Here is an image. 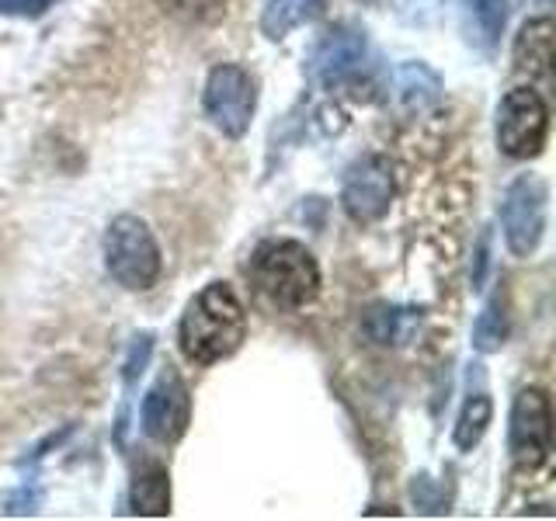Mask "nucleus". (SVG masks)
I'll use <instances>...</instances> for the list:
<instances>
[{"instance_id": "nucleus-1", "label": "nucleus", "mask_w": 556, "mask_h": 521, "mask_svg": "<svg viewBox=\"0 0 556 521\" xmlns=\"http://www.w3.org/2000/svg\"><path fill=\"white\" fill-rule=\"evenodd\" d=\"M248 338V313L237 292L226 282H208L181 317V352L199 365H213L230 358Z\"/></svg>"}, {"instance_id": "nucleus-2", "label": "nucleus", "mask_w": 556, "mask_h": 521, "mask_svg": "<svg viewBox=\"0 0 556 521\" xmlns=\"http://www.w3.org/2000/svg\"><path fill=\"white\" fill-rule=\"evenodd\" d=\"M251 278L257 292L282 309H300L320 292V265L300 240L261 243L251 257Z\"/></svg>"}, {"instance_id": "nucleus-3", "label": "nucleus", "mask_w": 556, "mask_h": 521, "mask_svg": "<svg viewBox=\"0 0 556 521\" xmlns=\"http://www.w3.org/2000/svg\"><path fill=\"white\" fill-rule=\"evenodd\" d=\"M104 265L129 292H147L161 278V247L139 216H115L104 230Z\"/></svg>"}, {"instance_id": "nucleus-4", "label": "nucleus", "mask_w": 556, "mask_h": 521, "mask_svg": "<svg viewBox=\"0 0 556 521\" xmlns=\"http://www.w3.org/2000/svg\"><path fill=\"white\" fill-rule=\"evenodd\" d=\"M549 136V109L532 87H515L497 104V147L504 156L529 161L539 156Z\"/></svg>"}, {"instance_id": "nucleus-5", "label": "nucleus", "mask_w": 556, "mask_h": 521, "mask_svg": "<svg viewBox=\"0 0 556 521\" xmlns=\"http://www.w3.org/2000/svg\"><path fill=\"white\" fill-rule=\"evenodd\" d=\"M546 202L549 188L539 174H518L501 199V230L515 257L535 254L539 240L546 233Z\"/></svg>"}, {"instance_id": "nucleus-6", "label": "nucleus", "mask_w": 556, "mask_h": 521, "mask_svg": "<svg viewBox=\"0 0 556 521\" xmlns=\"http://www.w3.org/2000/svg\"><path fill=\"white\" fill-rule=\"evenodd\" d=\"M205 115L208 122L230 139L248 136L251 118H254V104H257V87L254 77L237 63H219L208 69L205 80Z\"/></svg>"}, {"instance_id": "nucleus-7", "label": "nucleus", "mask_w": 556, "mask_h": 521, "mask_svg": "<svg viewBox=\"0 0 556 521\" xmlns=\"http://www.w3.org/2000/svg\"><path fill=\"white\" fill-rule=\"evenodd\" d=\"M508 448L521 473H535L553 452V407L546 390H521L511 404Z\"/></svg>"}, {"instance_id": "nucleus-8", "label": "nucleus", "mask_w": 556, "mask_h": 521, "mask_svg": "<svg viewBox=\"0 0 556 521\" xmlns=\"http://www.w3.org/2000/svg\"><path fill=\"white\" fill-rule=\"evenodd\" d=\"M396 195V178L390 156L365 153L344 170L341 185V208L352 223H376L390 213V202Z\"/></svg>"}, {"instance_id": "nucleus-9", "label": "nucleus", "mask_w": 556, "mask_h": 521, "mask_svg": "<svg viewBox=\"0 0 556 521\" xmlns=\"http://www.w3.org/2000/svg\"><path fill=\"white\" fill-rule=\"evenodd\" d=\"M139 421H143V434L161 445H174L188 431L191 424V393L185 386V379L167 365V369L156 376V382L143 396V410H139Z\"/></svg>"}, {"instance_id": "nucleus-10", "label": "nucleus", "mask_w": 556, "mask_h": 521, "mask_svg": "<svg viewBox=\"0 0 556 521\" xmlns=\"http://www.w3.org/2000/svg\"><path fill=\"white\" fill-rule=\"evenodd\" d=\"M362 60H365V35L355 28H334V31H327V39L313 52L309 77L334 87L352 74H358Z\"/></svg>"}, {"instance_id": "nucleus-11", "label": "nucleus", "mask_w": 556, "mask_h": 521, "mask_svg": "<svg viewBox=\"0 0 556 521\" xmlns=\"http://www.w3.org/2000/svg\"><path fill=\"white\" fill-rule=\"evenodd\" d=\"M515 66L529 77H549L553 69V22L532 17L515 39Z\"/></svg>"}, {"instance_id": "nucleus-12", "label": "nucleus", "mask_w": 556, "mask_h": 521, "mask_svg": "<svg viewBox=\"0 0 556 521\" xmlns=\"http://www.w3.org/2000/svg\"><path fill=\"white\" fill-rule=\"evenodd\" d=\"M129 508L139 518H164L170 514V476L164 466L147 462L136 469L132 491H129Z\"/></svg>"}, {"instance_id": "nucleus-13", "label": "nucleus", "mask_w": 556, "mask_h": 521, "mask_svg": "<svg viewBox=\"0 0 556 521\" xmlns=\"http://www.w3.org/2000/svg\"><path fill=\"white\" fill-rule=\"evenodd\" d=\"M396 98L407 112H425L442 98V80L425 63H404L396 69Z\"/></svg>"}, {"instance_id": "nucleus-14", "label": "nucleus", "mask_w": 556, "mask_h": 521, "mask_svg": "<svg viewBox=\"0 0 556 521\" xmlns=\"http://www.w3.org/2000/svg\"><path fill=\"white\" fill-rule=\"evenodd\" d=\"M324 11V0H268L265 14H261V31L268 39H286L292 28L313 22Z\"/></svg>"}, {"instance_id": "nucleus-15", "label": "nucleus", "mask_w": 556, "mask_h": 521, "mask_svg": "<svg viewBox=\"0 0 556 521\" xmlns=\"http://www.w3.org/2000/svg\"><path fill=\"white\" fill-rule=\"evenodd\" d=\"M491 417H494V404H491V396H469L466 399V407L459 414V421H456V434H452V442H456L459 452H473L480 442H483V434L486 428H491Z\"/></svg>"}, {"instance_id": "nucleus-16", "label": "nucleus", "mask_w": 556, "mask_h": 521, "mask_svg": "<svg viewBox=\"0 0 556 521\" xmlns=\"http://www.w3.org/2000/svg\"><path fill=\"white\" fill-rule=\"evenodd\" d=\"M504 338H508V317H504V303H501V292H497L486 300L483 313L473 323V347L483 355H491V352H501Z\"/></svg>"}, {"instance_id": "nucleus-17", "label": "nucleus", "mask_w": 556, "mask_h": 521, "mask_svg": "<svg viewBox=\"0 0 556 521\" xmlns=\"http://www.w3.org/2000/svg\"><path fill=\"white\" fill-rule=\"evenodd\" d=\"M164 8V14H170L174 22L185 25H213L226 14V0H156Z\"/></svg>"}, {"instance_id": "nucleus-18", "label": "nucleus", "mask_w": 556, "mask_h": 521, "mask_svg": "<svg viewBox=\"0 0 556 521\" xmlns=\"http://www.w3.org/2000/svg\"><path fill=\"white\" fill-rule=\"evenodd\" d=\"M473 14V25L483 46H494L497 35L504 31V22H508V0H463Z\"/></svg>"}, {"instance_id": "nucleus-19", "label": "nucleus", "mask_w": 556, "mask_h": 521, "mask_svg": "<svg viewBox=\"0 0 556 521\" xmlns=\"http://www.w3.org/2000/svg\"><path fill=\"white\" fill-rule=\"evenodd\" d=\"M410 327H414V313L410 309L379 306V309H372V317H369V334L379 344H400Z\"/></svg>"}, {"instance_id": "nucleus-20", "label": "nucleus", "mask_w": 556, "mask_h": 521, "mask_svg": "<svg viewBox=\"0 0 556 521\" xmlns=\"http://www.w3.org/2000/svg\"><path fill=\"white\" fill-rule=\"evenodd\" d=\"M52 0H0V11L8 14H22V17H39Z\"/></svg>"}, {"instance_id": "nucleus-21", "label": "nucleus", "mask_w": 556, "mask_h": 521, "mask_svg": "<svg viewBox=\"0 0 556 521\" xmlns=\"http://www.w3.org/2000/svg\"><path fill=\"white\" fill-rule=\"evenodd\" d=\"M365 4H372V0H365Z\"/></svg>"}]
</instances>
